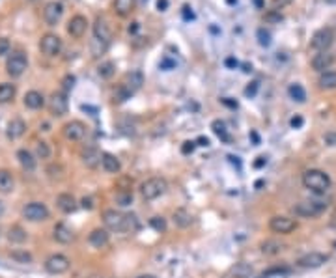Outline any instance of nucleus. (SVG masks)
Returning <instances> with one entry per match:
<instances>
[{
	"label": "nucleus",
	"mask_w": 336,
	"mask_h": 278,
	"mask_svg": "<svg viewBox=\"0 0 336 278\" xmlns=\"http://www.w3.org/2000/svg\"><path fill=\"white\" fill-rule=\"evenodd\" d=\"M103 222L112 232H135V230H139V221L135 215H123L116 209H107L103 213Z\"/></svg>",
	"instance_id": "obj_1"
},
{
	"label": "nucleus",
	"mask_w": 336,
	"mask_h": 278,
	"mask_svg": "<svg viewBox=\"0 0 336 278\" xmlns=\"http://www.w3.org/2000/svg\"><path fill=\"white\" fill-rule=\"evenodd\" d=\"M303 185L314 195H325L333 185V181H331V176L327 172L317 170V168H310L303 174Z\"/></svg>",
	"instance_id": "obj_2"
},
{
	"label": "nucleus",
	"mask_w": 336,
	"mask_h": 278,
	"mask_svg": "<svg viewBox=\"0 0 336 278\" xmlns=\"http://www.w3.org/2000/svg\"><path fill=\"white\" fill-rule=\"evenodd\" d=\"M327 209V202H317V200H305V202H297L291 207L293 215L303 217V219H316Z\"/></svg>",
	"instance_id": "obj_3"
},
{
	"label": "nucleus",
	"mask_w": 336,
	"mask_h": 278,
	"mask_svg": "<svg viewBox=\"0 0 336 278\" xmlns=\"http://www.w3.org/2000/svg\"><path fill=\"white\" fill-rule=\"evenodd\" d=\"M167 189H168L167 179H163V177H149V179H146L140 185V195H142L144 200H155V198L165 195Z\"/></svg>",
	"instance_id": "obj_4"
},
{
	"label": "nucleus",
	"mask_w": 336,
	"mask_h": 278,
	"mask_svg": "<svg viewBox=\"0 0 336 278\" xmlns=\"http://www.w3.org/2000/svg\"><path fill=\"white\" fill-rule=\"evenodd\" d=\"M335 41V32L333 28H319L316 34L310 39V47L317 51V53H323V51H329V47L333 45Z\"/></svg>",
	"instance_id": "obj_5"
},
{
	"label": "nucleus",
	"mask_w": 336,
	"mask_h": 278,
	"mask_svg": "<svg viewBox=\"0 0 336 278\" xmlns=\"http://www.w3.org/2000/svg\"><path fill=\"white\" fill-rule=\"evenodd\" d=\"M23 217L30 222H41L49 219V207L43 202H30L23 207Z\"/></svg>",
	"instance_id": "obj_6"
},
{
	"label": "nucleus",
	"mask_w": 336,
	"mask_h": 278,
	"mask_svg": "<svg viewBox=\"0 0 336 278\" xmlns=\"http://www.w3.org/2000/svg\"><path fill=\"white\" fill-rule=\"evenodd\" d=\"M269 228L271 232L280 233V235H288V233L295 232L297 222H295V219H289V217H284V215H277V217H271Z\"/></svg>",
	"instance_id": "obj_7"
},
{
	"label": "nucleus",
	"mask_w": 336,
	"mask_h": 278,
	"mask_svg": "<svg viewBox=\"0 0 336 278\" xmlns=\"http://www.w3.org/2000/svg\"><path fill=\"white\" fill-rule=\"evenodd\" d=\"M69 265H71V261L64 254H53L45 260V269L51 275H64L65 271L69 269Z\"/></svg>",
	"instance_id": "obj_8"
},
{
	"label": "nucleus",
	"mask_w": 336,
	"mask_h": 278,
	"mask_svg": "<svg viewBox=\"0 0 336 278\" xmlns=\"http://www.w3.org/2000/svg\"><path fill=\"white\" fill-rule=\"evenodd\" d=\"M27 56L23 53H13L6 62V71L9 77H21V75L27 71Z\"/></svg>",
	"instance_id": "obj_9"
},
{
	"label": "nucleus",
	"mask_w": 336,
	"mask_h": 278,
	"mask_svg": "<svg viewBox=\"0 0 336 278\" xmlns=\"http://www.w3.org/2000/svg\"><path fill=\"white\" fill-rule=\"evenodd\" d=\"M39 49L45 56H56L62 49V39L56 34H45L39 41Z\"/></svg>",
	"instance_id": "obj_10"
},
{
	"label": "nucleus",
	"mask_w": 336,
	"mask_h": 278,
	"mask_svg": "<svg viewBox=\"0 0 336 278\" xmlns=\"http://www.w3.org/2000/svg\"><path fill=\"white\" fill-rule=\"evenodd\" d=\"M329 260L327 254H321V252H308L305 256H301L297 260V265L303 267V269H317L321 267L325 261Z\"/></svg>",
	"instance_id": "obj_11"
},
{
	"label": "nucleus",
	"mask_w": 336,
	"mask_h": 278,
	"mask_svg": "<svg viewBox=\"0 0 336 278\" xmlns=\"http://www.w3.org/2000/svg\"><path fill=\"white\" fill-rule=\"evenodd\" d=\"M62 13H64V6H62V2H49L43 9V19H45V23L49 27H55L56 23L62 19Z\"/></svg>",
	"instance_id": "obj_12"
},
{
	"label": "nucleus",
	"mask_w": 336,
	"mask_h": 278,
	"mask_svg": "<svg viewBox=\"0 0 336 278\" xmlns=\"http://www.w3.org/2000/svg\"><path fill=\"white\" fill-rule=\"evenodd\" d=\"M336 56L331 53V51H323V53H317L314 58H312V69L314 71H319V73H325L327 69L331 67V65L335 64Z\"/></svg>",
	"instance_id": "obj_13"
},
{
	"label": "nucleus",
	"mask_w": 336,
	"mask_h": 278,
	"mask_svg": "<svg viewBox=\"0 0 336 278\" xmlns=\"http://www.w3.org/2000/svg\"><path fill=\"white\" fill-rule=\"evenodd\" d=\"M64 135H65V139L67 140L79 142V140H83L84 135H86V125L79 120L67 121V123L64 125Z\"/></svg>",
	"instance_id": "obj_14"
},
{
	"label": "nucleus",
	"mask_w": 336,
	"mask_h": 278,
	"mask_svg": "<svg viewBox=\"0 0 336 278\" xmlns=\"http://www.w3.org/2000/svg\"><path fill=\"white\" fill-rule=\"evenodd\" d=\"M49 109H51V114L55 116H64L67 109H69V103H67V97H65L64 92H56L51 95V101H49Z\"/></svg>",
	"instance_id": "obj_15"
},
{
	"label": "nucleus",
	"mask_w": 336,
	"mask_h": 278,
	"mask_svg": "<svg viewBox=\"0 0 336 278\" xmlns=\"http://www.w3.org/2000/svg\"><path fill=\"white\" fill-rule=\"evenodd\" d=\"M93 39L101 41V43H107L111 41V28H109V23L103 17L95 19V25H93Z\"/></svg>",
	"instance_id": "obj_16"
},
{
	"label": "nucleus",
	"mask_w": 336,
	"mask_h": 278,
	"mask_svg": "<svg viewBox=\"0 0 336 278\" xmlns=\"http://www.w3.org/2000/svg\"><path fill=\"white\" fill-rule=\"evenodd\" d=\"M109 239H111V235H109V230H105V228H95L90 232L88 235V243L92 245L93 249H103V247H107L109 245Z\"/></svg>",
	"instance_id": "obj_17"
},
{
	"label": "nucleus",
	"mask_w": 336,
	"mask_h": 278,
	"mask_svg": "<svg viewBox=\"0 0 336 278\" xmlns=\"http://www.w3.org/2000/svg\"><path fill=\"white\" fill-rule=\"evenodd\" d=\"M86 27H88V21L83 15H75L69 23H67V34L73 37H83L84 32H86Z\"/></svg>",
	"instance_id": "obj_18"
},
{
	"label": "nucleus",
	"mask_w": 336,
	"mask_h": 278,
	"mask_svg": "<svg viewBox=\"0 0 336 278\" xmlns=\"http://www.w3.org/2000/svg\"><path fill=\"white\" fill-rule=\"evenodd\" d=\"M101 167H103V170L109 172V174H118L121 170V163L116 155H112V153H103Z\"/></svg>",
	"instance_id": "obj_19"
},
{
	"label": "nucleus",
	"mask_w": 336,
	"mask_h": 278,
	"mask_svg": "<svg viewBox=\"0 0 336 278\" xmlns=\"http://www.w3.org/2000/svg\"><path fill=\"white\" fill-rule=\"evenodd\" d=\"M56 205H58L64 213H73L75 209H77V200H75L73 195L62 193V195H58V198H56Z\"/></svg>",
	"instance_id": "obj_20"
},
{
	"label": "nucleus",
	"mask_w": 336,
	"mask_h": 278,
	"mask_svg": "<svg viewBox=\"0 0 336 278\" xmlns=\"http://www.w3.org/2000/svg\"><path fill=\"white\" fill-rule=\"evenodd\" d=\"M53 237H55V241L62 243V245H67V243L73 241V232H71V228H67L65 224H56L55 230H53Z\"/></svg>",
	"instance_id": "obj_21"
},
{
	"label": "nucleus",
	"mask_w": 336,
	"mask_h": 278,
	"mask_svg": "<svg viewBox=\"0 0 336 278\" xmlns=\"http://www.w3.org/2000/svg\"><path fill=\"white\" fill-rule=\"evenodd\" d=\"M252 273H254V269H252L249 263H243V261H239V263H235L232 269L228 271L226 278H251Z\"/></svg>",
	"instance_id": "obj_22"
},
{
	"label": "nucleus",
	"mask_w": 336,
	"mask_h": 278,
	"mask_svg": "<svg viewBox=\"0 0 336 278\" xmlns=\"http://www.w3.org/2000/svg\"><path fill=\"white\" fill-rule=\"evenodd\" d=\"M101 157L103 155L95 148H86V149H83V153H81V159H83V163L88 168L97 167V165L101 163Z\"/></svg>",
	"instance_id": "obj_23"
},
{
	"label": "nucleus",
	"mask_w": 336,
	"mask_h": 278,
	"mask_svg": "<svg viewBox=\"0 0 336 278\" xmlns=\"http://www.w3.org/2000/svg\"><path fill=\"white\" fill-rule=\"evenodd\" d=\"M17 159H19V163H21V167L25 168L27 172H34L36 170V165H37V161L36 157L28 151V149H19L17 151Z\"/></svg>",
	"instance_id": "obj_24"
},
{
	"label": "nucleus",
	"mask_w": 336,
	"mask_h": 278,
	"mask_svg": "<svg viewBox=\"0 0 336 278\" xmlns=\"http://www.w3.org/2000/svg\"><path fill=\"white\" fill-rule=\"evenodd\" d=\"M13 187H15V177L13 174L9 172V170H0V193L2 195H9L11 191H13Z\"/></svg>",
	"instance_id": "obj_25"
},
{
	"label": "nucleus",
	"mask_w": 336,
	"mask_h": 278,
	"mask_svg": "<svg viewBox=\"0 0 336 278\" xmlns=\"http://www.w3.org/2000/svg\"><path fill=\"white\" fill-rule=\"evenodd\" d=\"M25 131H27V123L23 120H19V118H15V120H11L8 123V139L15 140V139H21L23 135H25Z\"/></svg>",
	"instance_id": "obj_26"
},
{
	"label": "nucleus",
	"mask_w": 336,
	"mask_h": 278,
	"mask_svg": "<svg viewBox=\"0 0 336 278\" xmlns=\"http://www.w3.org/2000/svg\"><path fill=\"white\" fill-rule=\"evenodd\" d=\"M43 103H45V97H43V93L36 92V90H32V92H28L27 95H25V107L32 109V111H37V109H41V107H43Z\"/></svg>",
	"instance_id": "obj_27"
},
{
	"label": "nucleus",
	"mask_w": 336,
	"mask_h": 278,
	"mask_svg": "<svg viewBox=\"0 0 336 278\" xmlns=\"http://www.w3.org/2000/svg\"><path fill=\"white\" fill-rule=\"evenodd\" d=\"M286 249V245H282L279 241H273V239H267V241H263L260 245V250L261 254H265V256H277L280 252Z\"/></svg>",
	"instance_id": "obj_28"
},
{
	"label": "nucleus",
	"mask_w": 336,
	"mask_h": 278,
	"mask_svg": "<svg viewBox=\"0 0 336 278\" xmlns=\"http://www.w3.org/2000/svg\"><path fill=\"white\" fill-rule=\"evenodd\" d=\"M172 221H174L177 228H189L193 224V215L189 213L187 209H176L174 215H172Z\"/></svg>",
	"instance_id": "obj_29"
},
{
	"label": "nucleus",
	"mask_w": 336,
	"mask_h": 278,
	"mask_svg": "<svg viewBox=\"0 0 336 278\" xmlns=\"http://www.w3.org/2000/svg\"><path fill=\"white\" fill-rule=\"evenodd\" d=\"M319 90H335L336 88V71H325L317 79Z\"/></svg>",
	"instance_id": "obj_30"
},
{
	"label": "nucleus",
	"mask_w": 336,
	"mask_h": 278,
	"mask_svg": "<svg viewBox=\"0 0 336 278\" xmlns=\"http://www.w3.org/2000/svg\"><path fill=\"white\" fill-rule=\"evenodd\" d=\"M133 8H135V0H114V11L121 17L129 15Z\"/></svg>",
	"instance_id": "obj_31"
},
{
	"label": "nucleus",
	"mask_w": 336,
	"mask_h": 278,
	"mask_svg": "<svg viewBox=\"0 0 336 278\" xmlns=\"http://www.w3.org/2000/svg\"><path fill=\"white\" fill-rule=\"evenodd\" d=\"M15 97V84L9 83H2L0 84V103H9Z\"/></svg>",
	"instance_id": "obj_32"
},
{
	"label": "nucleus",
	"mask_w": 336,
	"mask_h": 278,
	"mask_svg": "<svg viewBox=\"0 0 336 278\" xmlns=\"http://www.w3.org/2000/svg\"><path fill=\"white\" fill-rule=\"evenodd\" d=\"M288 93H289V97L293 99V101H297V103H305L307 101V92H305V88L301 86V84H291L288 88Z\"/></svg>",
	"instance_id": "obj_33"
},
{
	"label": "nucleus",
	"mask_w": 336,
	"mask_h": 278,
	"mask_svg": "<svg viewBox=\"0 0 336 278\" xmlns=\"http://www.w3.org/2000/svg\"><path fill=\"white\" fill-rule=\"evenodd\" d=\"M142 83H144L142 73H140V71H131V73L127 75V83H125V86L129 88L131 92H137L140 86H142Z\"/></svg>",
	"instance_id": "obj_34"
},
{
	"label": "nucleus",
	"mask_w": 336,
	"mask_h": 278,
	"mask_svg": "<svg viewBox=\"0 0 336 278\" xmlns=\"http://www.w3.org/2000/svg\"><path fill=\"white\" fill-rule=\"evenodd\" d=\"M27 232L21 228V226H11L8 230V239L11 243H25L27 241Z\"/></svg>",
	"instance_id": "obj_35"
},
{
	"label": "nucleus",
	"mask_w": 336,
	"mask_h": 278,
	"mask_svg": "<svg viewBox=\"0 0 336 278\" xmlns=\"http://www.w3.org/2000/svg\"><path fill=\"white\" fill-rule=\"evenodd\" d=\"M211 129H213V133L221 140H224V142H230V135H228V131H226V125H224V121L215 120L213 123H211Z\"/></svg>",
	"instance_id": "obj_36"
},
{
	"label": "nucleus",
	"mask_w": 336,
	"mask_h": 278,
	"mask_svg": "<svg viewBox=\"0 0 336 278\" xmlns=\"http://www.w3.org/2000/svg\"><path fill=\"white\" fill-rule=\"evenodd\" d=\"M131 95H133V92H131L129 88H127L125 84H120V86L116 88V92H114V101L123 103V101H127Z\"/></svg>",
	"instance_id": "obj_37"
},
{
	"label": "nucleus",
	"mask_w": 336,
	"mask_h": 278,
	"mask_svg": "<svg viewBox=\"0 0 336 278\" xmlns=\"http://www.w3.org/2000/svg\"><path fill=\"white\" fill-rule=\"evenodd\" d=\"M114 71H116L114 62H103V64L97 67V73H99L101 79H111L112 75H114Z\"/></svg>",
	"instance_id": "obj_38"
},
{
	"label": "nucleus",
	"mask_w": 336,
	"mask_h": 278,
	"mask_svg": "<svg viewBox=\"0 0 336 278\" xmlns=\"http://www.w3.org/2000/svg\"><path fill=\"white\" fill-rule=\"evenodd\" d=\"M9 258L15 260L17 263H30L32 261V254L27 250H11L9 252Z\"/></svg>",
	"instance_id": "obj_39"
},
{
	"label": "nucleus",
	"mask_w": 336,
	"mask_h": 278,
	"mask_svg": "<svg viewBox=\"0 0 336 278\" xmlns=\"http://www.w3.org/2000/svg\"><path fill=\"white\" fill-rule=\"evenodd\" d=\"M36 153L39 159H49L51 157V148H49V144H47V142H37Z\"/></svg>",
	"instance_id": "obj_40"
},
{
	"label": "nucleus",
	"mask_w": 336,
	"mask_h": 278,
	"mask_svg": "<svg viewBox=\"0 0 336 278\" xmlns=\"http://www.w3.org/2000/svg\"><path fill=\"white\" fill-rule=\"evenodd\" d=\"M116 202L120 205L133 204V195H131L129 191H120V193H116Z\"/></svg>",
	"instance_id": "obj_41"
},
{
	"label": "nucleus",
	"mask_w": 336,
	"mask_h": 278,
	"mask_svg": "<svg viewBox=\"0 0 336 278\" xmlns=\"http://www.w3.org/2000/svg\"><path fill=\"white\" fill-rule=\"evenodd\" d=\"M258 43H260L261 47L271 45V34L265 30V28H260V30H258Z\"/></svg>",
	"instance_id": "obj_42"
},
{
	"label": "nucleus",
	"mask_w": 336,
	"mask_h": 278,
	"mask_svg": "<svg viewBox=\"0 0 336 278\" xmlns=\"http://www.w3.org/2000/svg\"><path fill=\"white\" fill-rule=\"evenodd\" d=\"M149 224H151L157 232H165V230H167V222H165V219H163V217H153V219L149 221Z\"/></svg>",
	"instance_id": "obj_43"
},
{
	"label": "nucleus",
	"mask_w": 336,
	"mask_h": 278,
	"mask_svg": "<svg viewBox=\"0 0 336 278\" xmlns=\"http://www.w3.org/2000/svg\"><path fill=\"white\" fill-rule=\"evenodd\" d=\"M62 86H64L65 92L73 90V86H75V77H73V75H65L64 81H62Z\"/></svg>",
	"instance_id": "obj_44"
},
{
	"label": "nucleus",
	"mask_w": 336,
	"mask_h": 278,
	"mask_svg": "<svg viewBox=\"0 0 336 278\" xmlns=\"http://www.w3.org/2000/svg\"><path fill=\"white\" fill-rule=\"evenodd\" d=\"M323 142H325L327 146H331V148H336V133H325L323 135Z\"/></svg>",
	"instance_id": "obj_45"
},
{
	"label": "nucleus",
	"mask_w": 336,
	"mask_h": 278,
	"mask_svg": "<svg viewBox=\"0 0 336 278\" xmlns=\"http://www.w3.org/2000/svg\"><path fill=\"white\" fill-rule=\"evenodd\" d=\"M303 123H305V120H303V116H299V114H295V116L289 120V125H291L293 129H301Z\"/></svg>",
	"instance_id": "obj_46"
},
{
	"label": "nucleus",
	"mask_w": 336,
	"mask_h": 278,
	"mask_svg": "<svg viewBox=\"0 0 336 278\" xmlns=\"http://www.w3.org/2000/svg\"><path fill=\"white\" fill-rule=\"evenodd\" d=\"M9 49H11L9 41L6 39V37H2V39H0V56L9 55Z\"/></svg>",
	"instance_id": "obj_47"
},
{
	"label": "nucleus",
	"mask_w": 336,
	"mask_h": 278,
	"mask_svg": "<svg viewBox=\"0 0 336 278\" xmlns=\"http://www.w3.org/2000/svg\"><path fill=\"white\" fill-rule=\"evenodd\" d=\"M289 2L291 0H271V8L277 11V9H282L284 6H288Z\"/></svg>",
	"instance_id": "obj_48"
},
{
	"label": "nucleus",
	"mask_w": 336,
	"mask_h": 278,
	"mask_svg": "<svg viewBox=\"0 0 336 278\" xmlns=\"http://www.w3.org/2000/svg\"><path fill=\"white\" fill-rule=\"evenodd\" d=\"M195 142H193V140H187V142H183V146H181V151H183V153H191V151H193V149H195Z\"/></svg>",
	"instance_id": "obj_49"
},
{
	"label": "nucleus",
	"mask_w": 336,
	"mask_h": 278,
	"mask_svg": "<svg viewBox=\"0 0 336 278\" xmlns=\"http://www.w3.org/2000/svg\"><path fill=\"white\" fill-rule=\"evenodd\" d=\"M174 62L172 60H168V58H165L163 62H161V69H165V71H170V69H174Z\"/></svg>",
	"instance_id": "obj_50"
},
{
	"label": "nucleus",
	"mask_w": 336,
	"mask_h": 278,
	"mask_svg": "<svg viewBox=\"0 0 336 278\" xmlns=\"http://www.w3.org/2000/svg\"><path fill=\"white\" fill-rule=\"evenodd\" d=\"M267 165V157L265 155H260V157L254 161V168H261V167H265Z\"/></svg>",
	"instance_id": "obj_51"
},
{
	"label": "nucleus",
	"mask_w": 336,
	"mask_h": 278,
	"mask_svg": "<svg viewBox=\"0 0 336 278\" xmlns=\"http://www.w3.org/2000/svg\"><path fill=\"white\" fill-rule=\"evenodd\" d=\"M256 90H258V83H251L247 88H245V93H247V95H254Z\"/></svg>",
	"instance_id": "obj_52"
},
{
	"label": "nucleus",
	"mask_w": 336,
	"mask_h": 278,
	"mask_svg": "<svg viewBox=\"0 0 336 278\" xmlns=\"http://www.w3.org/2000/svg\"><path fill=\"white\" fill-rule=\"evenodd\" d=\"M183 17H185L187 21H189V19L195 17V13L191 11V8H189V6H183Z\"/></svg>",
	"instance_id": "obj_53"
},
{
	"label": "nucleus",
	"mask_w": 336,
	"mask_h": 278,
	"mask_svg": "<svg viewBox=\"0 0 336 278\" xmlns=\"http://www.w3.org/2000/svg\"><path fill=\"white\" fill-rule=\"evenodd\" d=\"M83 207H84V209H92V207H93V200H92V198H83Z\"/></svg>",
	"instance_id": "obj_54"
},
{
	"label": "nucleus",
	"mask_w": 336,
	"mask_h": 278,
	"mask_svg": "<svg viewBox=\"0 0 336 278\" xmlns=\"http://www.w3.org/2000/svg\"><path fill=\"white\" fill-rule=\"evenodd\" d=\"M157 8H159V11H167L168 0H157Z\"/></svg>",
	"instance_id": "obj_55"
},
{
	"label": "nucleus",
	"mask_w": 336,
	"mask_h": 278,
	"mask_svg": "<svg viewBox=\"0 0 336 278\" xmlns=\"http://www.w3.org/2000/svg\"><path fill=\"white\" fill-rule=\"evenodd\" d=\"M224 64L228 65V67H237V60H235V58H226Z\"/></svg>",
	"instance_id": "obj_56"
},
{
	"label": "nucleus",
	"mask_w": 336,
	"mask_h": 278,
	"mask_svg": "<svg viewBox=\"0 0 336 278\" xmlns=\"http://www.w3.org/2000/svg\"><path fill=\"white\" fill-rule=\"evenodd\" d=\"M129 30V34H137V30H139V23H131V27L127 28Z\"/></svg>",
	"instance_id": "obj_57"
},
{
	"label": "nucleus",
	"mask_w": 336,
	"mask_h": 278,
	"mask_svg": "<svg viewBox=\"0 0 336 278\" xmlns=\"http://www.w3.org/2000/svg\"><path fill=\"white\" fill-rule=\"evenodd\" d=\"M223 103H224V105H228V107H232V109H235V107H237V103L230 101L228 97H226V99H223Z\"/></svg>",
	"instance_id": "obj_58"
},
{
	"label": "nucleus",
	"mask_w": 336,
	"mask_h": 278,
	"mask_svg": "<svg viewBox=\"0 0 336 278\" xmlns=\"http://www.w3.org/2000/svg\"><path fill=\"white\" fill-rule=\"evenodd\" d=\"M198 142H200V146H209V140L205 139V137H200V139H198Z\"/></svg>",
	"instance_id": "obj_59"
},
{
	"label": "nucleus",
	"mask_w": 336,
	"mask_h": 278,
	"mask_svg": "<svg viewBox=\"0 0 336 278\" xmlns=\"http://www.w3.org/2000/svg\"><path fill=\"white\" fill-rule=\"evenodd\" d=\"M254 4H256V8H263V0H254Z\"/></svg>",
	"instance_id": "obj_60"
},
{
	"label": "nucleus",
	"mask_w": 336,
	"mask_h": 278,
	"mask_svg": "<svg viewBox=\"0 0 336 278\" xmlns=\"http://www.w3.org/2000/svg\"><path fill=\"white\" fill-rule=\"evenodd\" d=\"M4 211H6V207H4V202H2V200H0V217H2V215H4Z\"/></svg>",
	"instance_id": "obj_61"
},
{
	"label": "nucleus",
	"mask_w": 336,
	"mask_h": 278,
	"mask_svg": "<svg viewBox=\"0 0 336 278\" xmlns=\"http://www.w3.org/2000/svg\"><path fill=\"white\" fill-rule=\"evenodd\" d=\"M137 278H155L153 275H140V277H137Z\"/></svg>",
	"instance_id": "obj_62"
},
{
	"label": "nucleus",
	"mask_w": 336,
	"mask_h": 278,
	"mask_svg": "<svg viewBox=\"0 0 336 278\" xmlns=\"http://www.w3.org/2000/svg\"><path fill=\"white\" fill-rule=\"evenodd\" d=\"M226 2H228L230 6H233V4H237V0H226Z\"/></svg>",
	"instance_id": "obj_63"
},
{
	"label": "nucleus",
	"mask_w": 336,
	"mask_h": 278,
	"mask_svg": "<svg viewBox=\"0 0 336 278\" xmlns=\"http://www.w3.org/2000/svg\"><path fill=\"white\" fill-rule=\"evenodd\" d=\"M30 2H34V0H30Z\"/></svg>",
	"instance_id": "obj_64"
}]
</instances>
